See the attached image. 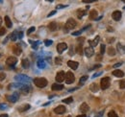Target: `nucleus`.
<instances>
[{
	"label": "nucleus",
	"instance_id": "f257e3e1",
	"mask_svg": "<svg viewBox=\"0 0 125 117\" xmlns=\"http://www.w3.org/2000/svg\"><path fill=\"white\" fill-rule=\"evenodd\" d=\"M34 84L38 88H45L47 86V80L45 78H36V79H34Z\"/></svg>",
	"mask_w": 125,
	"mask_h": 117
},
{
	"label": "nucleus",
	"instance_id": "f03ea898",
	"mask_svg": "<svg viewBox=\"0 0 125 117\" xmlns=\"http://www.w3.org/2000/svg\"><path fill=\"white\" fill-rule=\"evenodd\" d=\"M15 80L17 81L18 83H27V82H30L32 79L29 76H26V75H23V74H19V75H17L15 77Z\"/></svg>",
	"mask_w": 125,
	"mask_h": 117
},
{
	"label": "nucleus",
	"instance_id": "7ed1b4c3",
	"mask_svg": "<svg viewBox=\"0 0 125 117\" xmlns=\"http://www.w3.org/2000/svg\"><path fill=\"white\" fill-rule=\"evenodd\" d=\"M110 84H111L110 78L105 77V78H103V79L101 80V82H100V87H101L102 89H107V88L110 87Z\"/></svg>",
	"mask_w": 125,
	"mask_h": 117
},
{
	"label": "nucleus",
	"instance_id": "20e7f679",
	"mask_svg": "<svg viewBox=\"0 0 125 117\" xmlns=\"http://www.w3.org/2000/svg\"><path fill=\"white\" fill-rule=\"evenodd\" d=\"M65 80H66V83H67V85L72 84L75 81V77H74V75H73V73L70 72V71L67 72V73H66V79H65Z\"/></svg>",
	"mask_w": 125,
	"mask_h": 117
},
{
	"label": "nucleus",
	"instance_id": "39448f33",
	"mask_svg": "<svg viewBox=\"0 0 125 117\" xmlns=\"http://www.w3.org/2000/svg\"><path fill=\"white\" fill-rule=\"evenodd\" d=\"M76 25H77V23H76V21H75L74 19L73 18H69L67 21V23H66V28H67V30L74 29L75 27H76Z\"/></svg>",
	"mask_w": 125,
	"mask_h": 117
},
{
	"label": "nucleus",
	"instance_id": "423d86ee",
	"mask_svg": "<svg viewBox=\"0 0 125 117\" xmlns=\"http://www.w3.org/2000/svg\"><path fill=\"white\" fill-rule=\"evenodd\" d=\"M67 43H65V42H61V43H59V44L57 45V51H58L59 54H62L64 51L67 50Z\"/></svg>",
	"mask_w": 125,
	"mask_h": 117
},
{
	"label": "nucleus",
	"instance_id": "0eeeda50",
	"mask_svg": "<svg viewBox=\"0 0 125 117\" xmlns=\"http://www.w3.org/2000/svg\"><path fill=\"white\" fill-rule=\"evenodd\" d=\"M65 79H66V73L64 71H60V72L57 73V75H56V82L61 83L63 81H65Z\"/></svg>",
	"mask_w": 125,
	"mask_h": 117
},
{
	"label": "nucleus",
	"instance_id": "6e6552de",
	"mask_svg": "<svg viewBox=\"0 0 125 117\" xmlns=\"http://www.w3.org/2000/svg\"><path fill=\"white\" fill-rule=\"evenodd\" d=\"M18 97H19V94H18L17 92H14L12 95L8 96L7 99H8V101H10L11 103H16V102L18 100Z\"/></svg>",
	"mask_w": 125,
	"mask_h": 117
},
{
	"label": "nucleus",
	"instance_id": "1a4fd4ad",
	"mask_svg": "<svg viewBox=\"0 0 125 117\" xmlns=\"http://www.w3.org/2000/svg\"><path fill=\"white\" fill-rule=\"evenodd\" d=\"M17 62V58H16V57H9V58L6 59V63L8 65H10V66L16 65Z\"/></svg>",
	"mask_w": 125,
	"mask_h": 117
},
{
	"label": "nucleus",
	"instance_id": "9d476101",
	"mask_svg": "<svg viewBox=\"0 0 125 117\" xmlns=\"http://www.w3.org/2000/svg\"><path fill=\"white\" fill-rule=\"evenodd\" d=\"M112 17H113L114 20L119 21L120 18H121V12H120V11H115V12L113 13V15H112Z\"/></svg>",
	"mask_w": 125,
	"mask_h": 117
},
{
	"label": "nucleus",
	"instance_id": "9b49d317",
	"mask_svg": "<svg viewBox=\"0 0 125 117\" xmlns=\"http://www.w3.org/2000/svg\"><path fill=\"white\" fill-rule=\"evenodd\" d=\"M54 111L57 114H63V113L66 112V107L65 106H59V107L54 109Z\"/></svg>",
	"mask_w": 125,
	"mask_h": 117
},
{
	"label": "nucleus",
	"instance_id": "f8f14e48",
	"mask_svg": "<svg viewBox=\"0 0 125 117\" xmlns=\"http://www.w3.org/2000/svg\"><path fill=\"white\" fill-rule=\"evenodd\" d=\"M84 52H85V55H86L88 58H91V57L93 56V54H94V51H93V48H92V47H87Z\"/></svg>",
	"mask_w": 125,
	"mask_h": 117
},
{
	"label": "nucleus",
	"instance_id": "ddd939ff",
	"mask_svg": "<svg viewBox=\"0 0 125 117\" xmlns=\"http://www.w3.org/2000/svg\"><path fill=\"white\" fill-rule=\"evenodd\" d=\"M97 15H98V13H97L96 10H92L90 12V15H89L90 19H92V20H96L97 19Z\"/></svg>",
	"mask_w": 125,
	"mask_h": 117
},
{
	"label": "nucleus",
	"instance_id": "4468645a",
	"mask_svg": "<svg viewBox=\"0 0 125 117\" xmlns=\"http://www.w3.org/2000/svg\"><path fill=\"white\" fill-rule=\"evenodd\" d=\"M67 65L71 68V69H73V70H76L77 68H78V66H79V63L77 62V61H73V60H68L67 61Z\"/></svg>",
	"mask_w": 125,
	"mask_h": 117
},
{
	"label": "nucleus",
	"instance_id": "2eb2a0df",
	"mask_svg": "<svg viewBox=\"0 0 125 117\" xmlns=\"http://www.w3.org/2000/svg\"><path fill=\"white\" fill-rule=\"evenodd\" d=\"M37 65H38V67H39V68H41V69H43V68H45V67H46V63H45L44 59H42V58L38 59V61H37Z\"/></svg>",
	"mask_w": 125,
	"mask_h": 117
},
{
	"label": "nucleus",
	"instance_id": "dca6fc26",
	"mask_svg": "<svg viewBox=\"0 0 125 117\" xmlns=\"http://www.w3.org/2000/svg\"><path fill=\"white\" fill-rule=\"evenodd\" d=\"M24 86V84L23 83H15V84H11V85H9V87H8V88L10 89V88H22Z\"/></svg>",
	"mask_w": 125,
	"mask_h": 117
},
{
	"label": "nucleus",
	"instance_id": "f3484780",
	"mask_svg": "<svg viewBox=\"0 0 125 117\" xmlns=\"http://www.w3.org/2000/svg\"><path fill=\"white\" fill-rule=\"evenodd\" d=\"M89 110H90V108H89V106H88L87 103H83V104L81 105V107H80V110H81V112H83V113L88 112Z\"/></svg>",
	"mask_w": 125,
	"mask_h": 117
},
{
	"label": "nucleus",
	"instance_id": "a211bd4d",
	"mask_svg": "<svg viewBox=\"0 0 125 117\" xmlns=\"http://www.w3.org/2000/svg\"><path fill=\"white\" fill-rule=\"evenodd\" d=\"M99 39H100V37L99 36H97V37H95V38H94L93 40H89V43H90L91 47H94V46H96V45H97V43H98V41H99Z\"/></svg>",
	"mask_w": 125,
	"mask_h": 117
},
{
	"label": "nucleus",
	"instance_id": "6ab92c4d",
	"mask_svg": "<svg viewBox=\"0 0 125 117\" xmlns=\"http://www.w3.org/2000/svg\"><path fill=\"white\" fill-rule=\"evenodd\" d=\"M20 91H21V93H23V94H27V93H29V92L31 91V87H29V86H27V85H24L22 88H20Z\"/></svg>",
	"mask_w": 125,
	"mask_h": 117
},
{
	"label": "nucleus",
	"instance_id": "aec40b11",
	"mask_svg": "<svg viewBox=\"0 0 125 117\" xmlns=\"http://www.w3.org/2000/svg\"><path fill=\"white\" fill-rule=\"evenodd\" d=\"M17 38H18V32H17V31H15V32H13V33L10 35V39H11V40L16 41Z\"/></svg>",
	"mask_w": 125,
	"mask_h": 117
},
{
	"label": "nucleus",
	"instance_id": "412c9836",
	"mask_svg": "<svg viewBox=\"0 0 125 117\" xmlns=\"http://www.w3.org/2000/svg\"><path fill=\"white\" fill-rule=\"evenodd\" d=\"M113 75L116 76V77H117V78H121V77L124 76V72L121 71V70H115L113 72Z\"/></svg>",
	"mask_w": 125,
	"mask_h": 117
},
{
	"label": "nucleus",
	"instance_id": "4be33fe9",
	"mask_svg": "<svg viewBox=\"0 0 125 117\" xmlns=\"http://www.w3.org/2000/svg\"><path fill=\"white\" fill-rule=\"evenodd\" d=\"M21 65H22V67L25 68V69L29 68V66H30V61H29V59H28V58H23L22 61H21Z\"/></svg>",
	"mask_w": 125,
	"mask_h": 117
},
{
	"label": "nucleus",
	"instance_id": "5701e85b",
	"mask_svg": "<svg viewBox=\"0 0 125 117\" xmlns=\"http://www.w3.org/2000/svg\"><path fill=\"white\" fill-rule=\"evenodd\" d=\"M117 51L120 54H125V45L121 44V43H118L117 44Z\"/></svg>",
	"mask_w": 125,
	"mask_h": 117
},
{
	"label": "nucleus",
	"instance_id": "b1692460",
	"mask_svg": "<svg viewBox=\"0 0 125 117\" xmlns=\"http://www.w3.org/2000/svg\"><path fill=\"white\" fill-rule=\"evenodd\" d=\"M13 51H14V53H15L17 56H19V55L21 54V52H22V50H21V48H20L19 46H15V47L13 48Z\"/></svg>",
	"mask_w": 125,
	"mask_h": 117
},
{
	"label": "nucleus",
	"instance_id": "393cba45",
	"mask_svg": "<svg viewBox=\"0 0 125 117\" xmlns=\"http://www.w3.org/2000/svg\"><path fill=\"white\" fill-rule=\"evenodd\" d=\"M52 89L53 90H62V89H64V86L61 84H54V85H52Z\"/></svg>",
	"mask_w": 125,
	"mask_h": 117
},
{
	"label": "nucleus",
	"instance_id": "a878e982",
	"mask_svg": "<svg viewBox=\"0 0 125 117\" xmlns=\"http://www.w3.org/2000/svg\"><path fill=\"white\" fill-rule=\"evenodd\" d=\"M90 89H91V91H92V92H97V91L99 90V87H98L97 84H92L91 87H90Z\"/></svg>",
	"mask_w": 125,
	"mask_h": 117
},
{
	"label": "nucleus",
	"instance_id": "bb28decb",
	"mask_svg": "<svg viewBox=\"0 0 125 117\" xmlns=\"http://www.w3.org/2000/svg\"><path fill=\"white\" fill-rule=\"evenodd\" d=\"M85 15H87V12L85 11V10H78L77 11V16H78V18H82Z\"/></svg>",
	"mask_w": 125,
	"mask_h": 117
},
{
	"label": "nucleus",
	"instance_id": "cd10ccee",
	"mask_svg": "<svg viewBox=\"0 0 125 117\" xmlns=\"http://www.w3.org/2000/svg\"><path fill=\"white\" fill-rule=\"evenodd\" d=\"M48 28H49L50 31H56L57 28H58V24L56 23V22H51L49 25H48Z\"/></svg>",
	"mask_w": 125,
	"mask_h": 117
},
{
	"label": "nucleus",
	"instance_id": "c85d7f7f",
	"mask_svg": "<svg viewBox=\"0 0 125 117\" xmlns=\"http://www.w3.org/2000/svg\"><path fill=\"white\" fill-rule=\"evenodd\" d=\"M5 23H6V26L8 28H11L13 26V23H12V21H11L9 16H5Z\"/></svg>",
	"mask_w": 125,
	"mask_h": 117
},
{
	"label": "nucleus",
	"instance_id": "c756f323",
	"mask_svg": "<svg viewBox=\"0 0 125 117\" xmlns=\"http://www.w3.org/2000/svg\"><path fill=\"white\" fill-rule=\"evenodd\" d=\"M108 55L109 56H115L116 55V50H115V48L114 47H109V49H108Z\"/></svg>",
	"mask_w": 125,
	"mask_h": 117
},
{
	"label": "nucleus",
	"instance_id": "7c9ffc66",
	"mask_svg": "<svg viewBox=\"0 0 125 117\" xmlns=\"http://www.w3.org/2000/svg\"><path fill=\"white\" fill-rule=\"evenodd\" d=\"M29 109H30V105L26 104V105H24L22 108H19V109H18V110H19L20 112H24V111H26V110H28Z\"/></svg>",
	"mask_w": 125,
	"mask_h": 117
},
{
	"label": "nucleus",
	"instance_id": "2f4dec72",
	"mask_svg": "<svg viewBox=\"0 0 125 117\" xmlns=\"http://www.w3.org/2000/svg\"><path fill=\"white\" fill-rule=\"evenodd\" d=\"M76 51H77V53H78L79 55H82V54H83V48H82V44H79V45H77V47H76Z\"/></svg>",
	"mask_w": 125,
	"mask_h": 117
},
{
	"label": "nucleus",
	"instance_id": "473e14b6",
	"mask_svg": "<svg viewBox=\"0 0 125 117\" xmlns=\"http://www.w3.org/2000/svg\"><path fill=\"white\" fill-rule=\"evenodd\" d=\"M72 101H73V98L72 97H68L67 99H64L63 100V103H65V104H70V103H72Z\"/></svg>",
	"mask_w": 125,
	"mask_h": 117
},
{
	"label": "nucleus",
	"instance_id": "72a5a7b5",
	"mask_svg": "<svg viewBox=\"0 0 125 117\" xmlns=\"http://www.w3.org/2000/svg\"><path fill=\"white\" fill-rule=\"evenodd\" d=\"M88 79H89L88 76H83V77H81V78H80V84H84Z\"/></svg>",
	"mask_w": 125,
	"mask_h": 117
},
{
	"label": "nucleus",
	"instance_id": "f704fd0d",
	"mask_svg": "<svg viewBox=\"0 0 125 117\" xmlns=\"http://www.w3.org/2000/svg\"><path fill=\"white\" fill-rule=\"evenodd\" d=\"M108 117H118V116H117V114L115 111L112 110V111H110V112L108 113Z\"/></svg>",
	"mask_w": 125,
	"mask_h": 117
},
{
	"label": "nucleus",
	"instance_id": "c9c22d12",
	"mask_svg": "<svg viewBox=\"0 0 125 117\" xmlns=\"http://www.w3.org/2000/svg\"><path fill=\"white\" fill-rule=\"evenodd\" d=\"M105 50H106V47H105V44H101V47H100V53L103 55L105 53Z\"/></svg>",
	"mask_w": 125,
	"mask_h": 117
},
{
	"label": "nucleus",
	"instance_id": "e433bc0d",
	"mask_svg": "<svg viewBox=\"0 0 125 117\" xmlns=\"http://www.w3.org/2000/svg\"><path fill=\"white\" fill-rule=\"evenodd\" d=\"M119 88L121 89H124L125 88V80H122L119 82Z\"/></svg>",
	"mask_w": 125,
	"mask_h": 117
},
{
	"label": "nucleus",
	"instance_id": "4c0bfd02",
	"mask_svg": "<svg viewBox=\"0 0 125 117\" xmlns=\"http://www.w3.org/2000/svg\"><path fill=\"white\" fill-rule=\"evenodd\" d=\"M52 43H53V41H52V40H50V39H46V40H44V44H45V46H50V45H52Z\"/></svg>",
	"mask_w": 125,
	"mask_h": 117
},
{
	"label": "nucleus",
	"instance_id": "58836bf2",
	"mask_svg": "<svg viewBox=\"0 0 125 117\" xmlns=\"http://www.w3.org/2000/svg\"><path fill=\"white\" fill-rule=\"evenodd\" d=\"M67 5H63V4H60V5H57L56 6V9L59 10V9H64V8H67Z\"/></svg>",
	"mask_w": 125,
	"mask_h": 117
},
{
	"label": "nucleus",
	"instance_id": "ea45409f",
	"mask_svg": "<svg viewBox=\"0 0 125 117\" xmlns=\"http://www.w3.org/2000/svg\"><path fill=\"white\" fill-rule=\"evenodd\" d=\"M6 78V74L3 72H0V81H3Z\"/></svg>",
	"mask_w": 125,
	"mask_h": 117
},
{
	"label": "nucleus",
	"instance_id": "a19ab883",
	"mask_svg": "<svg viewBox=\"0 0 125 117\" xmlns=\"http://www.w3.org/2000/svg\"><path fill=\"white\" fill-rule=\"evenodd\" d=\"M5 34H6V29L5 28H0V37L4 36Z\"/></svg>",
	"mask_w": 125,
	"mask_h": 117
},
{
	"label": "nucleus",
	"instance_id": "79ce46f5",
	"mask_svg": "<svg viewBox=\"0 0 125 117\" xmlns=\"http://www.w3.org/2000/svg\"><path fill=\"white\" fill-rule=\"evenodd\" d=\"M35 30H36L35 27H31L30 29H28V31H27V35H30V34H31V33H33Z\"/></svg>",
	"mask_w": 125,
	"mask_h": 117
},
{
	"label": "nucleus",
	"instance_id": "37998d69",
	"mask_svg": "<svg viewBox=\"0 0 125 117\" xmlns=\"http://www.w3.org/2000/svg\"><path fill=\"white\" fill-rule=\"evenodd\" d=\"M82 30H80V31H77V32H73L72 33V36H79V35H81L82 34Z\"/></svg>",
	"mask_w": 125,
	"mask_h": 117
},
{
	"label": "nucleus",
	"instance_id": "c03bdc74",
	"mask_svg": "<svg viewBox=\"0 0 125 117\" xmlns=\"http://www.w3.org/2000/svg\"><path fill=\"white\" fill-rule=\"evenodd\" d=\"M8 108V106L6 104H0V110H6Z\"/></svg>",
	"mask_w": 125,
	"mask_h": 117
},
{
	"label": "nucleus",
	"instance_id": "a18cd8bd",
	"mask_svg": "<svg viewBox=\"0 0 125 117\" xmlns=\"http://www.w3.org/2000/svg\"><path fill=\"white\" fill-rule=\"evenodd\" d=\"M55 61H56L57 64H61V63H62V59H61V58H56Z\"/></svg>",
	"mask_w": 125,
	"mask_h": 117
},
{
	"label": "nucleus",
	"instance_id": "49530a36",
	"mask_svg": "<svg viewBox=\"0 0 125 117\" xmlns=\"http://www.w3.org/2000/svg\"><path fill=\"white\" fill-rule=\"evenodd\" d=\"M56 13H57V12H56V11H52V12H51V13H50L49 15H47V17H50V16H52V15H55V14H56Z\"/></svg>",
	"mask_w": 125,
	"mask_h": 117
},
{
	"label": "nucleus",
	"instance_id": "de8ad7c7",
	"mask_svg": "<svg viewBox=\"0 0 125 117\" xmlns=\"http://www.w3.org/2000/svg\"><path fill=\"white\" fill-rule=\"evenodd\" d=\"M102 74V72H97V73H95L93 76H92V78H96V77H98V76H100Z\"/></svg>",
	"mask_w": 125,
	"mask_h": 117
},
{
	"label": "nucleus",
	"instance_id": "09e8293b",
	"mask_svg": "<svg viewBox=\"0 0 125 117\" xmlns=\"http://www.w3.org/2000/svg\"><path fill=\"white\" fill-rule=\"evenodd\" d=\"M23 37V32H19L18 33V38H22Z\"/></svg>",
	"mask_w": 125,
	"mask_h": 117
},
{
	"label": "nucleus",
	"instance_id": "8fccbe9b",
	"mask_svg": "<svg viewBox=\"0 0 125 117\" xmlns=\"http://www.w3.org/2000/svg\"><path fill=\"white\" fill-rule=\"evenodd\" d=\"M121 64H122V62H118V63H116V64L114 65V67H115V68H117V67H119V66H120Z\"/></svg>",
	"mask_w": 125,
	"mask_h": 117
},
{
	"label": "nucleus",
	"instance_id": "3c124183",
	"mask_svg": "<svg viewBox=\"0 0 125 117\" xmlns=\"http://www.w3.org/2000/svg\"><path fill=\"white\" fill-rule=\"evenodd\" d=\"M98 67H101V65H100V64H96V65H94L92 68H91L90 70H92V69H95V68H98Z\"/></svg>",
	"mask_w": 125,
	"mask_h": 117
},
{
	"label": "nucleus",
	"instance_id": "603ef678",
	"mask_svg": "<svg viewBox=\"0 0 125 117\" xmlns=\"http://www.w3.org/2000/svg\"><path fill=\"white\" fill-rule=\"evenodd\" d=\"M83 2L84 3H92V2H94V0H84Z\"/></svg>",
	"mask_w": 125,
	"mask_h": 117
},
{
	"label": "nucleus",
	"instance_id": "864d4df0",
	"mask_svg": "<svg viewBox=\"0 0 125 117\" xmlns=\"http://www.w3.org/2000/svg\"><path fill=\"white\" fill-rule=\"evenodd\" d=\"M103 115V111H101V112H99V114H97V115H95V117H101Z\"/></svg>",
	"mask_w": 125,
	"mask_h": 117
},
{
	"label": "nucleus",
	"instance_id": "5fc2aeb1",
	"mask_svg": "<svg viewBox=\"0 0 125 117\" xmlns=\"http://www.w3.org/2000/svg\"><path fill=\"white\" fill-rule=\"evenodd\" d=\"M0 117H9V116H8V114H1Z\"/></svg>",
	"mask_w": 125,
	"mask_h": 117
},
{
	"label": "nucleus",
	"instance_id": "6e6d98bb",
	"mask_svg": "<svg viewBox=\"0 0 125 117\" xmlns=\"http://www.w3.org/2000/svg\"><path fill=\"white\" fill-rule=\"evenodd\" d=\"M77 40H78V41H82V42H83V41H84V38H83V37H82V38H78Z\"/></svg>",
	"mask_w": 125,
	"mask_h": 117
},
{
	"label": "nucleus",
	"instance_id": "4d7b16f0",
	"mask_svg": "<svg viewBox=\"0 0 125 117\" xmlns=\"http://www.w3.org/2000/svg\"><path fill=\"white\" fill-rule=\"evenodd\" d=\"M76 117H86V115H85V114H81V115H78V116H76Z\"/></svg>",
	"mask_w": 125,
	"mask_h": 117
},
{
	"label": "nucleus",
	"instance_id": "13d9d810",
	"mask_svg": "<svg viewBox=\"0 0 125 117\" xmlns=\"http://www.w3.org/2000/svg\"><path fill=\"white\" fill-rule=\"evenodd\" d=\"M1 24H2V18L0 17V26H1Z\"/></svg>",
	"mask_w": 125,
	"mask_h": 117
},
{
	"label": "nucleus",
	"instance_id": "bf43d9fd",
	"mask_svg": "<svg viewBox=\"0 0 125 117\" xmlns=\"http://www.w3.org/2000/svg\"><path fill=\"white\" fill-rule=\"evenodd\" d=\"M0 3H3V1H1V0H0Z\"/></svg>",
	"mask_w": 125,
	"mask_h": 117
},
{
	"label": "nucleus",
	"instance_id": "052dcab7",
	"mask_svg": "<svg viewBox=\"0 0 125 117\" xmlns=\"http://www.w3.org/2000/svg\"><path fill=\"white\" fill-rule=\"evenodd\" d=\"M67 117H70V116H69V115H68V116H67Z\"/></svg>",
	"mask_w": 125,
	"mask_h": 117
},
{
	"label": "nucleus",
	"instance_id": "680f3d73",
	"mask_svg": "<svg viewBox=\"0 0 125 117\" xmlns=\"http://www.w3.org/2000/svg\"><path fill=\"white\" fill-rule=\"evenodd\" d=\"M123 9H124V10H125V7H124V8H123Z\"/></svg>",
	"mask_w": 125,
	"mask_h": 117
}]
</instances>
